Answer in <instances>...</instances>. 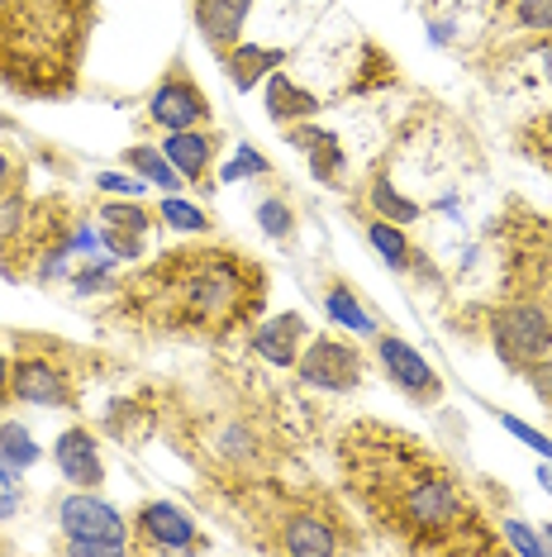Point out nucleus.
<instances>
[{"label":"nucleus","instance_id":"1","mask_svg":"<svg viewBox=\"0 0 552 557\" xmlns=\"http://www.w3.org/2000/svg\"><path fill=\"white\" fill-rule=\"evenodd\" d=\"M343 467L362 505L414 548H472V500L424 443L391 429H353Z\"/></svg>","mask_w":552,"mask_h":557},{"label":"nucleus","instance_id":"2","mask_svg":"<svg viewBox=\"0 0 552 557\" xmlns=\"http://www.w3.org/2000/svg\"><path fill=\"white\" fill-rule=\"evenodd\" d=\"M138 306L167 329H200V334H229L258 310L262 272L224 248H181L148 268L134 286Z\"/></svg>","mask_w":552,"mask_h":557},{"label":"nucleus","instance_id":"3","mask_svg":"<svg viewBox=\"0 0 552 557\" xmlns=\"http://www.w3.org/2000/svg\"><path fill=\"white\" fill-rule=\"evenodd\" d=\"M81 39L77 0H0V77L53 91Z\"/></svg>","mask_w":552,"mask_h":557},{"label":"nucleus","instance_id":"4","mask_svg":"<svg viewBox=\"0 0 552 557\" xmlns=\"http://www.w3.org/2000/svg\"><path fill=\"white\" fill-rule=\"evenodd\" d=\"M58 524H62V534H67V553H77V557H105V553L134 548L124 515L100 496H91V491H77V496L62 500Z\"/></svg>","mask_w":552,"mask_h":557},{"label":"nucleus","instance_id":"5","mask_svg":"<svg viewBox=\"0 0 552 557\" xmlns=\"http://www.w3.org/2000/svg\"><path fill=\"white\" fill-rule=\"evenodd\" d=\"M491 338H495V352L510 367H529L538 358H548V348H552V320L538 306H510V310L495 314Z\"/></svg>","mask_w":552,"mask_h":557},{"label":"nucleus","instance_id":"6","mask_svg":"<svg viewBox=\"0 0 552 557\" xmlns=\"http://www.w3.org/2000/svg\"><path fill=\"white\" fill-rule=\"evenodd\" d=\"M296 372L319 391H353L362 386V352L343 338H315V344L300 348Z\"/></svg>","mask_w":552,"mask_h":557},{"label":"nucleus","instance_id":"7","mask_svg":"<svg viewBox=\"0 0 552 557\" xmlns=\"http://www.w3.org/2000/svg\"><path fill=\"white\" fill-rule=\"evenodd\" d=\"M148 115H153V124H162L167 134L196 129V124L210 120V100L186 72H172V77L153 91V100H148Z\"/></svg>","mask_w":552,"mask_h":557},{"label":"nucleus","instance_id":"8","mask_svg":"<svg viewBox=\"0 0 552 557\" xmlns=\"http://www.w3.org/2000/svg\"><path fill=\"white\" fill-rule=\"evenodd\" d=\"M376 352H381V362H386V376L405 391L410 400H438L443 396V382L434 376V367L414 352L405 338H396V334H376Z\"/></svg>","mask_w":552,"mask_h":557},{"label":"nucleus","instance_id":"9","mask_svg":"<svg viewBox=\"0 0 552 557\" xmlns=\"http://www.w3.org/2000/svg\"><path fill=\"white\" fill-rule=\"evenodd\" d=\"M134 534H138V548H153V553H186V548H200V534L196 524L186 519L177 505H143L134 515Z\"/></svg>","mask_w":552,"mask_h":557},{"label":"nucleus","instance_id":"10","mask_svg":"<svg viewBox=\"0 0 552 557\" xmlns=\"http://www.w3.org/2000/svg\"><path fill=\"white\" fill-rule=\"evenodd\" d=\"M10 396L24 405H72V382L58 362L48 358H20L10 362Z\"/></svg>","mask_w":552,"mask_h":557},{"label":"nucleus","instance_id":"11","mask_svg":"<svg viewBox=\"0 0 552 557\" xmlns=\"http://www.w3.org/2000/svg\"><path fill=\"white\" fill-rule=\"evenodd\" d=\"M276 548L281 553H296V557H324V553H338L343 543H338L334 524L329 519H319L315 510H291L276 519Z\"/></svg>","mask_w":552,"mask_h":557},{"label":"nucleus","instance_id":"12","mask_svg":"<svg viewBox=\"0 0 552 557\" xmlns=\"http://www.w3.org/2000/svg\"><path fill=\"white\" fill-rule=\"evenodd\" d=\"M148 230H153V214L138 210V206H124V200H115V206L100 210V238H105V248L115 252L120 262L143 258Z\"/></svg>","mask_w":552,"mask_h":557},{"label":"nucleus","instance_id":"13","mask_svg":"<svg viewBox=\"0 0 552 557\" xmlns=\"http://www.w3.org/2000/svg\"><path fill=\"white\" fill-rule=\"evenodd\" d=\"M53 462H58V472L67 476L72 486H81V491H96L100 481H105V462H100V448H96V438L86 434V429H67V434H58Z\"/></svg>","mask_w":552,"mask_h":557},{"label":"nucleus","instance_id":"14","mask_svg":"<svg viewBox=\"0 0 552 557\" xmlns=\"http://www.w3.org/2000/svg\"><path fill=\"white\" fill-rule=\"evenodd\" d=\"M253 10V0H196V24L210 39V48H234L238 34H243V20Z\"/></svg>","mask_w":552,"mask_h":557},{"label":"nucleus","instance_id":"15","mask_svg":"<svg viewBox=\"0 0 552 557\" xmlns=\"http://www.w3.org/2000/svg\"><path fill=\"white\" fill-rule=\"evenodd\" d=\"M253 348H258V358H267L276 367H296L300 358V348H305V320L300 314H276V320H267L253 334Z\"/></svg>","mask_w":552,"mask_h":557},{"label":"nucleus","instance_id":"16","mask_svg":"<svg viewBox=\"0 0 552 557\" xmlns=\"http://www.w3.org/2000/svg\"><path fill=\"white\" fill-rule=\"evenodd\" d=\"M286 62L281 48H258V44H234L224 48V72H229V82L238 91H253L262 77H272L276 67Z\"/></svg>","mask_w":552,"mask_h":557},{"label":"nucleus","instance_id":"17","mask_svg":"<svg viewBox=\"0 0 552 557\" xmlns=\"http://www.w3.org/2000/svg\"><path fill=\"white\" fill-rule=\"evenodd\" d=\"M162 153L172 158V168H177L186 182L200 186V176L210 172V158H215V138L196 134V129H177V134L162 138Z\"/></svg>","mask_w":552,"mask_h":557},{"label":"nucleus","instance_id":"18","mask_svg":"<svg viewBox=\"0 0 552 557\" xmlns=\"http://www.w3.org/2000/svg\"><path fill=\"white\" fill-rule=\"evenodd\" d=\"M319 110V100L310 91H300V86L286 77V72H272L267 77V115L276 124H296V120H310Z\"/></svg>","mask_w":552,"mask_h":557},{"label":"nucleus","instance_id":"19","mask_svg":"<svg viewBox=\"0 0 552 557\" xmlns=\"http://www.w3.org/2000/svg\"><path fill=\"white\" fill-rule=\"evenodd\" d=\"M291 144L300 148V153H310L315 182H334V176L343 172V148H338V138H334V134H324V129H310V124H300V129H291Z\"/></svg>","mask_w":552,"mask_h":557},{"label":"nucleus","instance_id":"20","mask_svg":"<svg viewBox=\"0 0 552 557\" xmlns=\"http://www.w3.org/2000/svg\"><path fill=\"white\" fill-rule=\"evenodd\" d=\"M124 168L138 172L148 186H162V191H177V186H186V176L172 168V158H167V153H158V148H143V144L124 153Z\"/></svg>","mask_w":552,"mask_h":557},{"label":"nucleus","instance_id":"21","mask_svg":"<svg viewBox=\"0 0 552 557\" xmlns=\"http://www.w3.org/2000/svg\"><path fill=\"white\" fill-rule=\"evenodd\" d=\"M367 238H372V248L381 252V258L391 262L396 272H405V268H410L414 248H410V238L400 234V224H391V220H372V224H367Z\"/></svg>","mask_w":552,"mask_h":557},{"label":"nucleus","instance_id":"22","mask_svg":"<svg viewBox=\"0 0 552 557\" xmlns=\"http://www.w3.org/2000/svg\"><path fill=\"white\" fill-rule=\"evenodd\" d=\"M0 462L15 467V472H24V467L39 462V443L24 434L20 424H0Z\"/></svg>","mask_w":552,"mask_h":557},{"label":"nucleus","instance_id":"23","mask_svg":"<svg viewBox=\"0 0 552 557\" xmlns=\"http://www.w3.org/2000/svg\"><path fill=\"white\" fill-rule=\"evenodd\" d=\"M324 306H329V314L343 329H353V334H376V324H372V314L357 306V296H348L343 286H334L329 296H324Z\"/></svg>","mask_w":552,"mask_h":557},{"label":"nucleus","instance_id":"24","mask_svg":"<svg viewBox=\"0 0 552 557\" xmlns=\"http://www.w3.org/2000/svg\"><path fill=\"white\" fill-rule=\"evenodd\" d=\"M372 206H376V214H381V220H391V224H410V220H419V206L400 196L391 182H372Z\"/></svg>","mask_w":552,"mask_h":557},{"label":"nucleus","instance_id":"25","mask_svg":"<svg viewBox=\"0 0 552 557\" xmlns=\"http://www.w3.org/2000/svg\"><path fill=\"white\" fill-rule=\"evenodd\" d=\"M158 220L162 224H172V230H181V234H200L205 230V210H196V206H186V200H162V210H158Z\"/></svg>","mask_w":552,"mask_h":557},{"label":"nucleus","instance_id":"26","mask_svg":"<svg viewBox=\"0 0 552 557\" xmlns=\"http://www.w3.org/2000/svg\"><path fill=\"white\" fill-rule=\"evenodd\" d=\"M258 220H262V234H272V238H291V230H296L291 206H286V200H262Z\"/></svg>","mask_w":552,"mask_h":557},{"label":"nucleus","instance_id":"27","mask_svg":"<svg viewBox=\"0 0 552 557\" xmlns=\"http://www.w3.org/2000/svg\"><path fill=\"white\" fill-rule=\"evenodd\" d=\"M514 20H519L524 29L552 34V0H514Z\"/></svg>","mask_w":552,"mask_h":557},{"label":"nucleus","instance_id":"28","mask_svg":"<svg viewBox=\"0 0 552 557\" xmlns=\"http://www.w3.org/2000/svg\"><path fill=\"white\" fill-rule=\"evenodd\" d=\"M262 172H267V162H262V153H253L248 144H238V158L229 162V168H224L219 182H243V176H262Z\"/></svg>","mask_w":552,"mask_h":557},{"label":"nucleus","instance_id":"29","mask_svg":"<svg viewBox=\"0 0 552 557\" xmlns=\"http://www.w3.org/2000/svg\"><path fill=\"white\" fill-rule=\"evenodd\" d=\"M20 500H24V491H20V472H15V467L0 462V519L15 515V510H20Z\"/></svg>","mask_w":552,"mask_h":557},{"label":"nucleus","instance_id":"30","mask_svg":"<svg viewBox=\"0 0 552 557\" xmlns=\"http://www.w3.org/2000/svg\"><path fill=\"white\" fill-rule=\"evenodd\" d=\"M20 224H24V196L0 191V244H5L10 234H20Z\"/></svg>","mask_w":552,"mask_h":557},{"label":"nucleus","instance_id":"31","mask_svg":"<svg viewBox=\"0 0 552 557\" xmlns=\"http://www.w3.org/2000/svg\"><path fill=\"white\" fill-rule=\"evenodd\" d=\"M500 424H505V429H510V434H514V438H524V443H529V448H534V453H543V458L552 462V438H543V434H538V429H529V424H524V420H510V414H500Z\"/></svg>","mask_w":552,"mask_h":557},{"label":"nucleus","instance_id":"32","mask_svg":"<svg viewBox=\"0 0 552 557\" xmlns=\"http://www.w3.org/2000/svg\"><path fill=\"white\" fill-rule=\"evenodd\" d=\"M505 534H510V543H514V548H519L524 557H543V539H534L524 519H505Z\"/></svg>","mask_w":552,"mask_h":557},{"label":"nucleus","instance_id":"33","mask_svg":"<svg viewBox=\"0 0 552 557\" xmlns=\"http://www.w3.org/2000/svg\"><path fill=\"white\" fill-rule=\"evenodd\" d=\"M96 186H100V191H115V196H138L148 182H134V176H124V172H100Z\"/></svg>","mask_w":552,"mask_h":557},{"label":"nucleus","instance_id":"34","mask_svg":"<svg viewBox=\"0 0 552 557\" xmlns=\"http://www.w3.org/2000/svg\"><path fill=\"white\" fill-rule=\"evenodd\" d=\"M224 458H253V434L248 429H224Z\"/></svg>","mask_w":552,"mask_h":557},{"label":"nucleus","instance_id":"35","mask_svg":"<svg viewBox=\"0 0 552 557\" xmlns=\"http://www.w3.org/2000/svg\"><path fill=\"white\" fill-rule=\"evenodd\" d=\"M524 372H529V382H534V391L543 400H552V358H538V362H529L524 367Z\"/></svg>","mask_w":552,"mask_h":557},{"label":"nucleus","instance_id":"36","mask_svg":"<svg viewBox=\"0 0 552 557\" xmlns=\"http://www.w3.org/2000/svg\"><path fill=\"white\" fill-rule=\"evenodd\" d=\"M5 400H10V362L0 358V405H5Z\"/></svg>","mask_w":552,"mask_h":557},{"label":"nucleus","instance_id":"37","mask_svg":"<svg viewBox=\"0 0 552 557\" xmlns=\"http://www.w3.org/2000/svg\"><path fill=\"white\" fill-rule=\"evenodd\" d=\"M10 176H15V168H10V158L0 153V191H10Z\"/></svg>","mask_w":552,"mask_h":557},{"label":"nucleus","instance_id":"38","mask_svg":"<svg viewBox=\"0 0 552 557\" xmlns=\"http://www.w3.org/2000/svg\"><path fill=\"white\" fill-rule=\"evenodd\" d=\"M538 481L548 486V496H552V467H538Z\"/></svg>","mask_w":552,"mask_h":557},{"label":"nucleus","instance_id":"39","mask_svg":"<svg viewBox=\"0 0 552 557\" xmlns=\"http://www.w3.org/2000/svg\"><path fill=\"white\" fill-rule=\"evenodd\" d=\"M543 77L552 82V48H548V53H543Z\"/></svg>","mask_w":552,"mask_h":557},{"label":"nucleus","instance_id":"40","mask_svg":"<svg viewBox=\"0 0 552 557\" xmlns=\"http://www.w3.org/2000/svg\"><path fill=\"white\" fill-rule=\"evenodd\" d=\"M548 539H552V524H548Z\"/></svg>","mask_w":552,"mask_h":557},{"label":"nucleus","instance_id":"41","mask_svg":"<svg viewBox=\"0 0 552 557\" xmlns=\"http://www.w3.org/2000/svg\"><path fill=\"white\" fill-rule=\"evenodd\" d=\"M0 553H5V543H0Z\"/></svg>","mask_w":552,"mask_h":557}]
</instances>
